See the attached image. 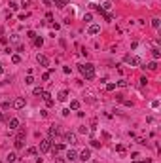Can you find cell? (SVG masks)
I'll return each instance as SVG.
<instances>
[{
  "label": "cell",
  "mask_w": 161,
  "mask_h": 163,
  "mask_svg": "<svg viewBox=\"0 0 161 163\" xmlns=\"http://www.w3.org/2000/svg\"><path fill=\"white\" fill-rule=\"evenodd\" d=\"M80 72L85 80H93L95 78V66L91 63H85V65H80Z\"/></svg>",
  "instance_id": "cell-1"
},
{
  "label": "cell",
  "mask_w": 161,
  "mask_h": 163,
  "mask_svg": "<svg viewBox=\"0 0 161 163\" xmlns=\"http://www.w3.org/2000/svg\"><path fill=\"white\" fill-rule=\"evenodd\" d=\"M123 61H125L127 65H131V66H140V65H142V61H140L138 57H135V55H125Z\"/></svg>",
  "instance_id": "cell-2"
},
{
  "label": "cell",
  "mask_w": 161,
  "mask_h": 163,
  "mask_svg": "<svg viewBox=\"0 0 161 163\" xmlns=\"http://www.w3.org/2000/svg\"><path fill=\"white\" fill-rule=\"evenodd\" d=\"M51 144H53V140H51V138H44V140L40 142V152H42V154L49 152V150H51Z\"/></svg>",
  "instance_id": "cell-3"
},
{
  "label": "cell",
  "mask_w": 161,
  "mask_h": 163,
  "mask_svg": "<svg viewBox=\"0 0 161 163\" xmlns=\"http://www.w3.org/2000/svg\"><path fill=\"white\" fill-rule=\"evenodd\" d=\"M19 118H9L8 119V127H9V131H15V129H19Z\"/></svg>",
  "instance_id": "cell-4"
},
{
  "label": "cell",
  "mask_w": 161,
  "mask_h": 163,
  "mask_svg": "<svg viewBox=\"0 0 161 163\" xmlns=\"http://www.w3.org/2000/svg\"><path fill=\"white\" fill-rule=\"evenodd\" d=\"M12 106H13V108H17V110H21L23 106H25V99H23V97H17V99L12 103Z\"/></svg>",
  "instance_id": "cell-5"
},
{
  "label": "cell",
  "mask_w": 161,
  "mask_h": 163,
  "mask_svg": "<svg viewBox=\"0 0 161 163\" xmlns=\"http://www.w3.org/2000/svg\"><path fill=\"white\" fill-rule=\"evenodd\" d=\"M36 59H38V63H40L42 66H49V59H47L46 55H38Z\"/></svg>",
  "instance_id": "cell-6"
},
{
  "label": "cell",
  "mask_w": 161,
  "mask_h": 163,
  "mask_svg": "<svg viewBox=\"0 0 161 163\" xmlns=\"http://www.w3.org/2000/svg\"><path fill=\"white\" fill-rule=\"evenodd\" d=\"M57 135H59V127H57V125H51V127H49V138L53 140Z\"/></svg>",
  "instance_id": "cell-7"
},
{
  "label": "cell",
  "mask_w": 161,
  "mask_h": 163,
  "mask_svg": "<svg viewBox=\"0 0 161 163\" xmlns=\"http://www.w3.org/2000/svg\"><path fill=\"white\" fill-rule=\"evenodd\" d=\"M65 140L70 142V144H76V135H74V133H66V135H65Z\"/></svg>",
  "instance_id": "cell-8"
},
{
  "label": "cell",
  "mask_w": 161,
  "mask_h": 163,
  "mask_svg": "<svg viewBox=\"0 0 161 163\" xmlns=\"http://www.w3.org/2000/svg\"><path fill=\"white\" fill-rule=\"evenodd\" d=\"M99 32H100V27H99V25H91V27H89V34H91V36L99 34Z\"/></svg>",
  "instance_id": "cell-9"
},
{
  "label": "cell",
  "mask_w": 161,
  "mask_h": 163,
  "mask_svg": "<svg viewBox=\"0 0 161 163\" xmlns=\"http://www.w3.org/2000/svg\"><path fill=\"white\" fill-rule=\"evenodd\" d=\"M76 157H78V154H76L74 150H68V152H66V161H74Z\"/></svg>",
  "instance_id": "cell-10"
},
{
  "label": "cell",
  "mask_w": 161,
  "mask_h": 163,
  "mask_svg": "<svg viewBox=\"0 0 161 163\" xmlns=\"http://www.w3.org/2000/svg\"><path fill=\"white\" fill-rule=\"evenodd\" d=\"M89 157H91V150H84V152L80 154V159H82V161H87Z\"/></svg>",
  "instance_id": "cell-11"
},
{
  "label": "cell",
  "mask_w": 161,
  "mask_h": 163,
  "mask_svg": "<svg viewBox=\"0 0 161 163\" xmlns=\"http://www.w3.org/2000/svg\"><path fill=\"white\" fill-rule=\"evenodd\" d=\"M66 2H68V0H51V4H55V6H57V8H61V9L66 6Z\"/></svg>",
  "instance_id": "cell-12"
},
{
  "label": "cell",
  "mask_w": 161,
  "mask_h": 163,
  "mask_svg": "<svg viewBox=\"0 0 161 163\" xmlns=\"http://www.w3.org/2000/svg\"><path fill=\"white\" fill-rule=\"evenodd\" d=\"M57 99H59V100H61V103H65V100L68 99V91H66V89H63V91H61V93H59V97H57Z\"/></svg>",
  "instance_id": "cell-13"
},
{
  "label": "cell",
  "mask_w": 161,
  "mask_h": 163,
  "mask_svg": "<svg viewBox=\"0 0 161 163\" xmlns=\"http://www.w3.org/2000/svg\"><path fill=\"white\" fill-rule=\"evenodd\" d=\"M51 74H53V68H49L47 72H44V74H42V80H44V82H47V80L51 78Z\"/></svg>",
  "instance_id": "cell-14"
},
{
  "label": "cell",
  "mask_w": 161,
  "mask_h": 163,
  "mask_svg": "<svg viewBox=\"0 0 161 163\" xmlns=\"http://www.w3.org/2000/svg\"><path fill=\"white\" fill-rule=\"evenodd\" d=\"M25 135H27V133H25V129H19V131H17V140H23V138H25Z\"/></svg>",
  "instance_id": "cell-15"
},
{
  "label": "cell",
  "mask_w": 161,
  "mask_h": 163,
  "mask_svg": "<svg viewBox=\"0 0 161 163\" xmlns=\"http://www.w3.org/2000/svg\"><path fill=\"white\" fill-rule=\"evenodd\" d=\"M42 44H44V38H40V36L34 38V46H36V47H42Z\"/></svg>",
  "instance_id": "cell-16"
},
{
  "label": "cell",
  "mask_w": 161,
  "mask_h": 163,
  "mask_svg": "<svg viewBox=\"0 0 161 163\" xmlns=\"http://www.w3.org/2000/svg\"><path fill=\"white\" fill-rule=\"evenodd\" d=\"M152 55H154V59H155V61H157V59H159V57H161V51L157 49V47H154V49H152Z\"/></svg>",
  "instance_id": "cell-17"
},
{
  "label": "cell",
  "mask_w": 161,
  "mask_h": 163,
  "mask_svg": "<svg viewBox=\"0 0 161 163\" xmlns=\"http://www.w3.org/2000/svg\"><path fill=\"white\" fill-rule=\"evenodd\" d=\"M146 66H148V70H157V63H155V61H152V63H148ZM146 66H144V68H146Z\"/></svg>",
  "instance_id": "cell-18"
},
{
  "label": "cell",
  "mask_w": 161,
  "mask_h": 163,
  "mask_svg": "<svg viewBox=\"0 0 161 163\" xmlns=\"http://www.w3.org/2000/svg\"><path fill=\"white\" fill-rule=\"evenodd\" d=\"M12 63L13 65H19V63H21V55H12Z\"/></svg>",
  "instance_id": "cell-19"
},
{
  "label": "cell",
  "mask_w": 161,
  "mask_h": 163,
  "mask_svg": "<svg viewBox=\"0 0 161 163\" xmlns=\"http://www.w3.org/2000/svg\"><path fill=\"white\" fill-rule=\"evenodd\" d=\"M70 108L72 110H78V108H80V100H70Z\"/></svg>",
  "instance_id": "cell-20"
},
{
  "label": "cell",
  "mask_w": 161,
  "mask_h": 163,
  "mask_svg": "<svg viewBox=\"0 0 161 163\" xmlns=\"http://www.w3.org/2000/svg\"><path fill=\"white\" fill-rule=\"evenodd\" d=\"M6 159H8L9 163H13V161L17 159V154H13V152H12V154H8V157H6Z\"/></svg>",
  "instance_id": "cell-21"
},
{
  "label": "cell",
  "mask_w": 161,
  "mask_h": 163,
  "mask_svg": "<svg viewBox=\"0 0 161 163\" xmlns=\"http://www.w3.org/2000/svg\"><path fill=\"white\" fill-rule=\"evenodd\" d=\"M25 84H27V85H32V84H34V78H32V74H28L27 78H25Z\"/></svg>",
  "instance_id": "cell-22"
},
{
  "label": "cell",
  "mask_w": 161,
  "mask_h": 163,
  "mask_svg": "<svg viewBox=\"0 0 161 163\" xmlns=\"http://www.w3.org/2000/svg\"><path fill=\"white\" fill-rule=\"evenodd\" d=\"M17 8H19V4H17V2H9V12H15Z\"/></svg>",
  "instance_id": "cell-23"
},
{
  "label": "cell",
  "mask_w": 161,
  "mask_h": 163,
  "mask_svg": "<svg viewBox=\"0 0 161 163\" xmlns=\"http://www.w3.org/2000/svg\"><path fill=\"white\" fill-rule=\"evenodd\" d=\"M13 146H15L17 150H21V148H23V140H17V138H15V142H13Z\"/></svg>",
  "instance_id": "cell-24"
},
{
  "label": "cell",
  "mask_w": 161,
  "mask_h": 163,
  "mask_svg": "<svg viewBox=\"0 0 161 163\" xmlns=\"http://www.w3.org/2000/svg\"><path fill=\"white\" fill-rule=\"evenodd\" d=\"M27 154H28V156H36V154H38V150H36V148H28Z\"/></svg>",
  "instance_id": "cell-25"
},
{
  "label": "cell",
  "mask_w": 161,
  "mask_h": 163,
  "mask_svg": "<svg viewBox=\"0 0 161 163\" xmlns=\"http://www.w3.org/2000/svg\"><path fill=\"white\" fill-rule=\"evenodd\" d=\"M152 27H154V28H159V19H157V17L152 19Z\"/></svg>",
  "instance_id": "cell-26"
},
{
  "label": "cell",
  "mask_w": 161,
  "mask_h": 163,
  "mask_svg": "<svg viewBox=\"0 0 161 163\" xmlns=\"http://www.w3.org/2000/svg\"><path fill=\"white\" fill-rule=\"evenodd\" d=\"M116 152H119V154H123V152H125V146L118 144V146H116Z\"/></svg>",
  "instance_id": "cell-27"
},
{
  "label": "cell",
  "mask_w": 161,
  "mask_h": 163,
  "mask_svg": "<svg viewBox=\"0 0 161 163\" xmlns=\"http://www.w3.org/2000/svg\"><path fill=\"white\" fill-rule=\"evenodd\" d=\"M27 38H32V40H34V38H36V32H34V30H28L27 32Z\"/></svg>",
  "instance_id": "cell-28"
},
{
  "label": "cell",
  "mask_w": 161,
  "mask_h": 163,
  "mask_svg": "<svg viewBox=\"0 0 161 163\" xmlns=\"http://www.w3.org/2000/svg\"><path fill=\"white\" fill-rule=\"evenodd\" d=\"M116 89V84H106V91H114Z\"/></svg>",
  "instance_id": "cell-29"
},
{
  "label": "cell",
  "mask_w": 161,
  "mask_h": 163,
  "mask_svg": "<svg viewBox=\"0 0 161 163\" xmlns=\"http://www.w3.org/2000/svg\"><path fill=\"white\" fill-rule=\"evenodd\" d=\"M46 104H47V106H53V104H55V100L49 97V99H46Z\"/></svg>",
  "instance_id": "cell-30"
},
{
  "label": "cell",
  "mask_w": 161,
  "mask_h": 163,
  "mask_svg": "<svg viewBox=\"0 0 161 163\" xmlns=\"http://www.w3.org/2000/svg\"><path fill=\"white\" fill-rule=\"evenodd\" d=\"M91 19H93V15H91V13H85V15H84V21H87V23H89Z\"/></svg>",
  "instance_id": "cell-31"
},
{
  "label": "cell",
  "mask_w": 161,
  "mask_h": 163,
  "mask_svg": "<svg viewBox=\"0 0 161 163\" xmlns=\"http://www.w3.org/2000/svg\"><path fill=\"white\" fill-rule=\"evenodd\" d=\"M95 9L100 13V15H104V13H106V12H104V8H100V6H95Z\"/></svg>",
  "instance_id": "cell-32"
},
{
  "label": "cell",
  "mask_w": 161,
  "mask_h": 163,
  "mask_svg": "<svg viewBox=\"0 0 161 163\" xmlns=\"http://www.w3.org/2000/svg\"><path fill=\"white\" fill-rule=\"evenodd\" d=\"M42 93H44L42 87H34V95H42Z\"/></svg>",
  "instance_id": "cell-33"
},
{
  "label": "cell",
  "mask_w": 161,
  "mask_h": 163,
  "mask_svg": "<svg viewBox=\"0 0 161 163\" xmlns=\"http://www.w3.org/2000/svg\"><path fill=\"white\" fill-rule=\"evenodd\" d=\"M91 146L93 148H100V142L99 140H91Z\"/></svg>",
  "instance_id": "cell-34"
},
{
  "label": "cell",
  "mask_w": 161,
  "mask_h": 163,
  "mask_svg": "<svg viewBox=\"0 0 161 163\" xmlns=\"http://www.w3.org/2000/svg\"><path fill=\"white\" fill-rule=\"evenodd\" d=\"M9 106H12V103H9V100H4V103H2V108H9Z\"/></svg>",
  "instance_id": "cell-35"
},
{
  "label": "cell",
  "mask_w": 161,
  "mask_h": 163,
  "mask_svg": "<svg viewBox=\"0 0 161 163\" xmlns=\"http://www.w3.org/2000/svg\"><path fill=\"white\" fill-rule=\"evenodd\" d=\"M55 157H57V156H55ZM55 163H66V159H65V157H57Z\"/></svg>",
  "instance_id": "cell-36"
},
{
  "label": "cell",
  "mask_w": 161,
  "mask_h": 163,
  "mask_svg": "<svg viewBox=\"0 0 161 163\" xmlns=\"http://www.w3.org/2000/svg\"><path fill=\"white\" fill-rule=\"evenodd\" d=\"M118 85H119V87H125V85H127V82H125V80H119Z\"/></svg>",
  "instance_id": "cell-37"
},
{
  "label": "cell",
  "mask_w": 161,
  "mask_h": 163,
  "mask_svg": "<svg viewBox=\"0 0 161 163\" xmlns=\"http://www.w3.org/2000/svg\"><path fill=\"white\" fill-rule=\"evenodd\" d=\"M28 4H31V0H23V2H21V8H27Z\"/></svg>",
  "instance_id": "cell-38"
},
{
  "label": "cell",
  "mask_w": 161,
  "mask_h": 163,
  "mask_svg": "<svg viewBox=\"0 0 161 163\" xmlns=\"http://www.w3.org/2000/svg\"><path fill=\"white\" fill-rule=\"evenodd\" d=\"M104 19H106V21H112L114 17H112V13H104Z\"/></svg>",
  "instance_id": "cell-39"
},
{
  "label": "cell",
  "mask_w": 161,
  "mask_h": 163,
  "mask_svg": "<svg viewBox=\"0 0 161 163\" xmlns=\"http://www.w3.org/2000/svg\"><path fill=\"white\" fill-rule=\"evenodd\" d=\"M0 42H2L4 46H8V38H6V36H2V38H0Z\"/></svg>",
  "instance_id": "cell-40"
},
{
  "label": "cell",
  "mask_w": 161,
  "mask_h": 163,
  "mask_svg": "<svg viewBox=\"0 0 161 163\" xmlns=\"http://www.w3.org/2000/svg\"><path fill=\"white\" fill-rule=\"evenodd\" d=\"M27 17H28V13H21V15H19V19H21V21H25Z\"/></svg>",
  "instance_id": "cell-41"
},
{
  "label": "cell",
  "mask_w": 161,
  "mask_h": 163,
  "mask_svg": "<svg viewBox=\"0 0 161 163\" xmlns=\"http://www.w3.org/2000/svg\"><path fill=\"white\" fill-rule=\"evenodd\" d=\"M140 84H142V85H146V84H148V80H146V76H142V78H140Z\"/></svg>",
  "instance_id": "cell-42"
},
{
  "label": "cell",
  "mask_w": 161,
  "mask_h": 163,
  "mask_svg": "<svg viewBox=\"0 0 161 163\" xmlns=\"http://www.w3.org/2000/svg\"><path fill=\"white\" fill-rule=\"evenodd\" d=\"M44 4H46V6H51V0H44Z\"/></svg>",
  "instance_id": "cell-43"
},
{
  "label": "cell",
  "mask_w": 161,
  "mask_h": 163,
  "mask_svg": "<svg viewBox=\"0 0 161 163\" xmlns=\"http://www.w3.org/2000/svg\"><path fill=\"white\" fill-rule=\"evenodd\" d=\"M4 119H6V116H4V114L0 112V121H4Z\"/></svg>",
  "instance_id": "cell-44"
},
{
  "label": "cell",
  "mask_w": 161,
  "mask_h": 163,
  "mask_svg": "<svg viewBox=\"0 0 161 163\" xmlns=\"http://www.w3.org/2000/svg\"><path fill=\"white\" fill-rule=\"evenodd\" d=\"M2 72H4V65L0 63V74H2Z\"/></svg>",
  "instance_id": "cell-45"
},
{
  "label": "cell",
  "mask_w": 161,
  "mask_h": 163,
  "mask_svg": "<svg viewBox=\"0 0 161 163\" xmlns=\"http://www.w3.org/2000/svg\"><path fill=\"white\" fill-rule=\"evenodd\" d=\"M144 163H152V159H150V157H146V159H144Z\"/></svg>",
  "instance_id": "cell-46"
},
{
  "label": "cell",
  "mask_w": 161,
  "mask_h": 163,
  "mask_svg": "<svg viewBox=\"0 0 161 163\" xmlns=\"http://www.w3.org/2000/svg\"><path fill=\"white\" fill-rule=\"evenodd\" d=\"M2 34H4V28H2V27H0V36H2Z\"/></svg>",
  "instance_id": "cell-47"
},
{
  "label": "cell",
  "mask_w": 161,
  "mask_h": 163,
  "mask_svg": "<svg viewBox=\"0 0 161 163\" xmlns=\"http://www.w3.org/2000/svg\"><path fill=\"white\" fill-rule=\"evenodd\" d=\"M133 163H140V161H136V159H135V161H133Z\"/></svg>",
  "instance_id": "cell-48"
},
{
  "label": "cell",
  "mask_w": 161,
  "mask_h": 163,
  "mask_svg": "<svg viewBox=\"0 0 161 163\" xmlns=\"http://www.w3.org/2000/svg\"><path fill=\"white\" fill-rule=\"evenodd\" d=\"M0 163H2V161H0Z\"/></svg>",
  "instance_id": "cell-49"
}]
</instances>
